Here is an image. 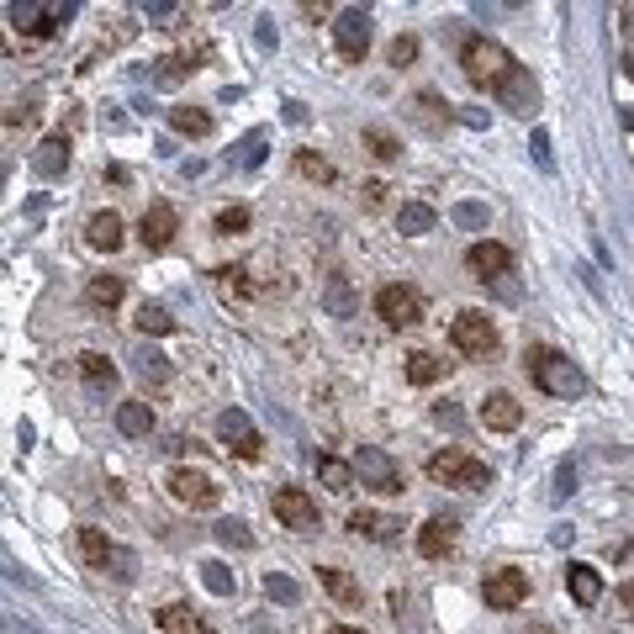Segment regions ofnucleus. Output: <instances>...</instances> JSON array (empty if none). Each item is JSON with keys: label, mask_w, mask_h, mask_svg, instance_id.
Segmentation results:
<instances>
[{"label": "nucleus", "mask_w": 634, "mask_h": 634, "mask_svg": "<svg viewBox=\"0 0 634 634\" xmlns=\"http://www.w3.org/2000/svg\"><path fill=\"white\" fill-rule=\"evenodd\" d=\"M518 603H529V576L513 571V566L492 571V576H487V608L508 613V608H518Z\"/></svg>", "instance_id": "obj_12"}, {"label": "nucleus", "mask_w": 634, "mask_h": 634, "mask_svg": "<svg viewBox=\"0 0 634 634\" xmlns=\"http://www.w3.org/2000/svg\"><path fill=\"white\" fill-rule=\"evenodd\" d=\"M296 170H302V175H317V180H328V175H333L328 164H323V159H312V154H302V159H296Z\"/></svg>", "instance_id": "obj_41"}, {"label": "nucleus", "mask_w": 634, "mask_h": 634, "mask_svg": "<svg viewBox=\"0 0 634 634\" xmlns=\"http://www.w3.org/2000/svg\"><path fill=\"white\" fill-rule=\"evenodd\" d=\"M164 487H170V497L180 502V508H196V513H207V508H217L222 502V487L207 476V471H170V481H164Z\"/></svg>", "instance_id": "obj_6"}, {"label": "nucleus", "mask_w": 634, "mask_h": 634, "mask_svg": "<svg viewBox=\"0 0 634 634\" xmlns=\"http://www.w3.org/2000/svg\"><path fill=\"white\" fill-rule=\"evenodd\" d=\"M80 561L96 566V571L117 566V545L106 539V529H80Z\"/></svg>", "instance_id": "obj_24"}, {"label": "nucleus", "mask_w": 634, "mask_h": 634, "mask_svg": "<svg viewBox=\"0 0 634 634\" xmlns=\"http://www.w3.org/2000/svg\"><path fill=\"white\" fill-rule=\"evenodd\" d=\"M376 312L386 317L391 328H413V323H423V296L413 286H381L376 291Z\"/></svg>", "instance_id": "obj_9"}, {"label": "nucleus", "mask_w": 634, "mask_h": 634, "mask_svg": "<svg viewBox=\"0 0 634 634\" xmlns=\"http://www.w3.org/2000/svg\"><path fill=\"white\" fill-rule=\"evenodd\" d=\"M80 376H85L90 391H111V386H117V365H111L106 354L85 349V354H80Z\"/></svg>", "instance_id": "obj_25"}, {"label": "nucleus", "mask_w": 634, "mask_h": 634, "mask_svg": "<svg viewBox=\"0 0 634 634\" xmlns=\"http://www.w3.org/2000/svg\"><path fill=\"white\" fill-rule=\"evenodd\" d=\"M323 634H360V629H349V624H333V629H323Z\"/></svg>", "instance_id": "obj_44"}, {"label": "nucleus", "mask_w": 634, "mask_h": 634, "mask_svg": "<svg viewBox=\"0 0 634 634\" xmlns=\"http://www.w3.org/2000/svg\"><path fill=\"white\" fill-rule=\"evenodd\" d=\"M85 302L101 307V312H111V307L122 302V275H96V281H90V291H85Z\"/></svg>", "instance_id": "obj_29"}, {"label": "nucleus", "mask_w": 634, "mask_h": 634, "mask_svg": "<svg viewBox=\"0 0 634 634\" xmlns=\"http://www.w3.org/2000/svg\"><path fill=\"white\" fill-rule=\"evenodd\" d=\"M32 170L43 175V180L64 175V170H69V138H64V133H53V138H43V143H37V154H32Z\"/></svg>", "instance_id": "obj_19"}, {"label": "nucleus", "mask_w": 634, "mask_h": 634, "mask_svg": "<svg viewBox=\"0 0 634 634\" xmlns=\"http://www.w3.org/2000/svg\"><path fill=\"white\" fill-rule=\"evenodd\" d=\"M317 476H323L328 492H349V487H354V465H349V460H333V455L317 460Z\"/></svg>", "instance_id": "obj_31"}, {"label": "nucleus", "mask_w": 634, "mask_h": 634, "mask_svg": "<svg viewBox=\"0 0 634 634\" xmlns=\"http://www.w3.org/2000/svg\"><path fill=\"white\" fill-rule=\"evenodd\" d=\"M397 228L407 238H423V233H434V207H423V201H407V207L397 212Z\"/></svg>", "instance_id": "obj_27"}, {"label": "nucleus", "mask_w": 634, "mask_h": 634, "mask_svg": "<svg viewBox=\"0 0 634 634\" xmlns=\"http://www.w3.org/2000/svg\"><path fill=\"white\" fill-rule=\"evenodd\" d=\"M465 265H471L476 281H497V275L513 270V254L502 244H492V238H481V244H471V254H465Z\"/></svg>", "instance_id": "obj_14"}, {"label": "nucleus", "mask_w": 634, "mask_h": 634, "mask_svg": "<svg viewBox=\"0 0 634 634\" xmlns=\"http://www.w3.org/2000/svg\"><path fill=\"white\" fill-rule=\"evenodd\" d=\"M117 434L148 439V434H154V407H148V402H117Z\"/></svg>", "instance_id": "obj_23"}, {"label": "nucleus", "mask_w": 634, "mask_h": 634, "mask_svg": "<svg viewBox=\"0 0 634 634\" xmlns=\"http://www.w3.org/2000/svg\"><path fill=\"white\" fill-rule=\"evenodd\" d=\"M201 582H207V592H217V598H233L238 576L222 566V561H207V566H201Z\"/></svg>", "instance_id": "obj_34"}, {"label": "nucleus", "mask_w": 634, "mask_h": 634, "mask_svg": "<svg viewBox=\"0 0 634 634\" xmlns=\"http://www.w3.org/2000/svg\"><path fill=\"white\" fill-rule=\"evenodd\" d=\"M64 16H69V6H59V0H16L11 27L27 32V37H48V32H59Z\"/></svg>", "instance_id": "obj_8"}, {"label": "nucleus", "mask_w": 634, "mask_h": 634, "mask_svg": "<svg viewBox=\"0 0 634 634\" xmlns=\"http://www.w3.org/2000/svg\"><path fill=\"white\" fill-rule=\"evenodd\" d=\"M317 582H323L339 603H360V587H354V576L339 571V566H317Z\"/></svg>", "instance_id": "obj_28"}, {"label": "nucleus", "mask_w": 634, "mask_h": 634, "mask_svg": "<svg viewBox=\"0 0 634 634\" xmlns=\"http://www.w3.org/2000/svg\"><path fill=\"white\" fill-rule=\"evenodd\" d=\"M428 481H439V487H460V492H481L492 481V471L481 460H471L465 450H439V455H428Z\"/></svg>", "instance_id": "obj_2"}, {"label": "nucleus", "mask_w": 634, "mask_h": 634, "mask_svg": "<svg viewBox=\"0 0 634 634\" xmlns=\"http://www.w3.org/2000/svg\"><path fill=\"white\" fill-rule=\"evenodd\" d=\"M133 370H138L148 386H164V381H170V360H164L159 349H138V354H133Z\"/></svg>", "instance_id": "obj_30"}, {"label": "nucleus", "mask_w": 634, "mask_h": 634, "mask_svg": "<svg viewBox=\"0 0 634 634\" xmlns=\"http://www.w3.org/2000/svg\"><path fill=\"white\" fill-rule=\"evenodd\" d=\"M354 476H360V487H370V492H402V465L391 460L381 444H360Z\"/></svg>", "instance_id": "obj_4"}, {"label": "nucleus", "mask_w": 634, "mask_h": 634, "mask_svg": "<svg viewBox=\"0 0 634 634\" xmlns=\"http://www.w3.org/2000/svg\"><path fill=\"white\" fill-rule=\"evenodd\" d=\"M333 43H339L344 64H360L365 48H370V11L365 6H344L339 22H333Z\"/></svg>", "instance_id": "obj_7"}, {"label": "nucleus", "mask_w": 634, "mask_h": 634, "mask_svg": "<svg viewBox=\"0 0 634 634\" xmlns=\"http://www.w3.org/2000/svg\"><path fill=\"white\" fill-rule=\"evenodd\" d=\"M413 59H418V37H397V43H391V64L407 69Z\"/></svg>", "instance_id": "obj_40"}, {"label": "nucleus", "mask_w": 634, "mask_h": 634, "mask_svg": "<svg viewBox=\"0 0 634 634\" xmlns=\"http://www.w3.org/2000/svg\"><path fill=\"white\" fill-rule=\"evenodd\" d=\"M566 592H571L582 608H592V603L603 598V576L592 571V566H582V561H571V566H566Z\"/></svg>", "instance_id": "obj_21"}, {"label": "nucleus", "mask_w": 634, "mask_h": 634, "mask_svg": "<svg viewBox=\"0 0 634 634\" xmlns=\"http://www.w3.org/2000/svg\"><path fill=\"white\" fill-rule=\"evenodd\" d=\"M497 101L508 106V111H518V117H534V111H539V85H534V74L513 64V74L497 85Z\"/></svg>", "instance_id": "obj_13"}, {"label": "nucleus", "mask_w": 634, "mask_h": 634, "mask_svg": "<svg viewBox=\"0 0 634 634\" xmlns=\"http://www.w3.org/2000/svg\"><path fill=\"white\" fill-rule=\"evenodd\" d=\"M481 423H487V428H497V434H508V428H518V423H524V402H518V397H508V391H492V397L481 402Z\"/></svg>", "instance_id": "obj_16"}, {"label": "nucleus", "mask_w": 634, "mask_h": 634, "mask_svg": "<svg viewBox=\"0 0 634 634\" xmlns=\"http://www.w3.org/2000/svg\"><path fill=\"white\" fill-rule=\"evenodd\" d=\"M217 539H222V545H238V550H254V534L238 524V518H222V524H217Z\"/></svg>", "instance_id": "obj_35"}, {"label": "nucleus", "mask_w": 634, "mask_h": 634, "mask_svg": "<svg viewBox=\"0 0 634 634\" xmlns=\"http://www.w3.org/2000/svg\"><path fill=\"white\" fill-rule=\"evenodd\" d=\"M265 592H270L275 603H296V598H302V592H296V582H291V576H281V571L265 576Z\"/></svg>", "instance_id": "obj_36"}, {"label": "nucleus", "mask_w": 634, "mask_h": 634, "mask_svg": "<svg viewBox=\"0 0 634 634\" xmlns=\"http://www.w3.org/2000/svg\"><path fill=\"white\" fill-rule=\"evenodd\" d=\"M159 629L164 634H212V624L201 619L191 603H164L159 608Z\"/></svg>", "instance_id": "obj_18"}, {"label": "nucleus", "mask_w": 634, "mask_h": 634, "mask_svg": "<svg viewBox=\"0 0 634 634\" xmlns=\"http://www.w3.org/2000/svg\"><path fill=\"white\" fill-rule=\"evenodd\" d=\"M619 603H624V608H629V613H634V576H629V582H624V587H619Z\"/></svg>", "instance_id": "obj_43"}, {"label": "nucleus", "mask_w": 634, "mask_h": 634, "mask_svg": "<svg viewBox=\"0 0 634 634\" xmlns=\"http://www.w3.org/2000/svg\"><path fill=\"white\" fill-rule=\"evenodd\" d=\"M534 634H545V629H534Z\"/></svg>", "instance_id": "obj_45"}, {"label": "nucleus", "mask_w": 634, "mask_h": 634, "mask_svg": "<svg viewBox=\"0 0 634 634\" xmlns=\"http://www.w3.org/2000/svg\"><path fill=\"white\" fill-rule=\"evenodd\" d=\"M85 244L101 249V254L122 249V217H117V212H96V217L85 222Z\"/></svg>", "instance_id": "obj_20"}, {"label": "nucleus", "mask_w": 634, "mask_h": 634, "mask_svg": "<svg viewBox=\"0 0 634 634\" xmlns=\"http://www.w3.org/2000/svg\"><path fill=\"white\" fill-rule=\"evenodd\" d=\"M365 143H370V154H376V159H397V138H391V133H381V127H370V133H365Z\"/></svg>", "instance_id": "obj_38"}, {"label": "nucleus", "mask_w": 634, "mask_h": 634, "mask_svg": "<svg viewBox=\"0 0 634 634\" xmlns=\"http://www.w3.org/2000/svg\"><path fill=\"white\" fill-rule=\"evenodd\" d=\"M217 275H222V296H228V302H233V296H249V281H244L249 270H233L228 265V270H217Z\"/></svg>", "instance_id": "obj_39"}, {"label": "nucleus", "mask_w": 634, "mask_h": 634, "mask_svg": "<svg viewBox=\"0 0 634 634\" xmlns=\"http://www.w3.org/2000/svg\"><path fill=\"white\" fill-rule=\"evenodd\" d=\"M450 339L460 354H471V360H487V354L497 349V323L487 312H460L450 323Z\"/></svg>", "instance_id": "obj_5"}, {"label": "nucleus", "mask_w": 634, "mask_h": 634, "mask_svg": "<svg viewBox=\"0 0 634 634\" xmlns=\"http://www.w3.org/2000/svg\"><path fill=\"white\" fill-rule=\"evenodd\" d=\"M328 302H333V312H349V291H344V281H333V286H328Z\"/></svg>", "instance_id": "obj_42"}, {"label": "nucleus", "mask_w": 634, "mask_h": 634, "mask_svg": "<svg viewBox=\"0 0 634 634\" xmlns=\"http://www.w3.org/2000/svg\"><path fill=\"white\" fill-rule=\"evenodd\" d=\"M180 233V217H175V207H148L143 212V222H138V238H143V249H164L170 238Z\"/></svg>", "instance_id": "obj_15"}, {"label": "nucleus", "mask_w": 634, "mask_h": 634, "mask_svg": "<svg viewBox=\"0 0 634 634\" xmlns=\"http://www.w3.org/2000/svg\"><path fill=\"white\" fill-rule=\"evenodd\" d=\"M217 439L228 444V450L238 455V460H259V428L249 423V413H238V407H228V413L217 418Z\"/></svg>", "instance_id": "obj_10"}, {"label": "nucleus", "mask_w": 634, "mask_h": 634, "mask_svg": "<svg viewBox=\"0 0 634 634\" xmlns=\"http://www.w3.org/2000/svg\"><path fill=\"white\" fill-rule=\"evenodd\" d=\"M529 376H534L539 391H550V397H582L587 391V376L555 349H534L529 354Z\"/></svg>", "instance_id": "obj_1"}, {"label": "nucleus", "mask_w": 634, "mask_h": 634, "mask_svg": "<svg viewBox=\"0 0 634 634\" xmlns=\"http://www.w3.org/2000/svg\"><path fill=\"white\" fill-rule=\"evenodd\" d=\"M465 74H471L476 85H502L513 74V59L492 37H471V43H465Z\"/></svg>", "instance_id": "obj_3"}, {"label": "nucleus", "mask_w": 634, "mask_h": 634, "mask_svg": "<svg viewBox=\"0 0 634 634\" xmlns=\"http://www.w3.org/2000/svg\"><path fill=\"white\" fill-rule=\"evenodd\" d=\"M133 323H138V333H175V317H170V312H164L159 302H143V307H138V317H133Z\"/></svg>", "instance_id": "obj_33"}, {"label": "nucleus", "mask_w": 634, "mask_h": 634, "mask_svg": "<svg viewBox=\"0 0 634 634\" xmlns=\"http://www.w3.org/2000/svg\"><path fill=\"white\" fill-rule=\"evenodd\" d=\"M275 518H281L291 534H312L317 524H323V518H317V502L302 487H281V492H275Z\"/></svg>", "instance_id": "obj_11"}, {"label": "nucleus", "mask_w": 634, "mask_h": 634, "mask_svg": "<svg viewBox=\"0 0 634 634\" xmlns=\"http://www.w3.org/2000/svg\"><path fill=\"white\" fill-rule=\"evenodd\" d=\"M418 550L428 555V561L450 555V550H455V524H450V518H428V524L418 529Z\"/></svg>", "instance_id": "obj_22"}, {"label": "nucleus", "mask_w": 634, "mask_h": 634, "mask_svg": "<svg viewBox=\"0 0 634 634\" xmlns=\"http://www.w3.org/2000/svg\"><path fill=\"white\" fill-rule=\"evenodd\" d=\"M244 228H249V212L244 207H222L217 212V233L222 238H233V233H244Z\"/></svg>", "instance_id": "obj_37"}, {"label": "nucleus", "mask_w": 634, "mask_h": 634, "mask_svg": "<svg viewBox=\"0 0 634 634\" xmlns=\"http://www.w3.org/2000/svg\"><path fill=\"white\" fill-rule=\"evenodd\" d=\"M439 376H444V360H439V354H428V349L407 354V381H413V386H434Z\"/></svg>", "instance_id": "obj_26"}, {"label": "nucleus", "mask_w": 634, "mask_h": 634, "mask_svg": "<svg viewBox=\"0 0 634 634\" xmlns=\"http://www.w3.org/2000/svg\"><path fill=\"white\" fill-rule=\"evenodd\" d=\"M170 122H175V133H185V138H207L212 133V117H207V111H196V106H175Z\"/></svg>", "instance_id": "obj_32"}, {"label": "nucleus", "mask_w": 634, "mask_h": 634, "mask_svg": "<svg viewBox=\"0 0 634 634\" xmlns=\"http://www.w3.org/2000/svg\"><path fill=\"white\" fill-rule=\"evenodd\" d=\"M349 529H354V534H365V539H376V545H386V539H397L402 518L376 513V508H354V513H349Z\"/></svg>", "instance_id": "obj_17"}]
</instances>
